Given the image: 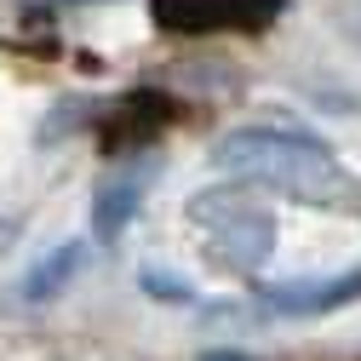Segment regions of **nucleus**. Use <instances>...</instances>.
I'll list each match as a JSON object with an SVG mask.
<instances>
[{"label":"nucleus","mask_w":361,"mask_h":361,"mask_svg":"<svg viewBox=\"0 0 361 361\" xmlns=\"http://www.w3.org/2000/svg\"><path fill=\"white\" fill-rule=\"evenodd\" d=\"M201 361H258V355H247V350H207Z\"/></svg>","instance_id":"obj_10"},{"label":"nucleus","mask_w":361,"mask_h":361,"mask_svg":"<svg viewBox=\"0 0 361 361\" xmlns=\"http://www.w3.org/2000/svg\"><path fill=\"white\" fill-rule=\"evenodd\" d=\"M190 218L207 224V247L224 269H235V276H252V269L269 264L276 252V218L264 207H247L235 201L230 190H207L201 201H190Z\"/></svg>","instance_id":"obj_2"},{"label":"nucleus","mask_w":361,"mask_h":361,"mask_svg":"<svg viewBox=\"0 0 361 361\" xmlns=\"http://www.w3.org/2000/svg\"><path fill=\"white\" fill-rule=\"evenodd\" d=\"M23 6H52V12H63V6H104V0H23Z\"/></svg>","instance_id":"obj_9"},{"label":"nucleus","mask_w":361,"mask_h":361,"mask_svg":"<svg viewBox=\"0 0 361 361\" xmlns=\"http://www.w3.org/2000/svg\"><path fill=\"white\" fill-rule=\"evenodd\" d=\"M166 121H172V109H166L161 92L121 98V104H115V121H104V144H115V149H144Z\"/></svg>","instance_id":"obj_5"},{"label":"nucleus","mask_w":361,"mask_h":361,"mask_svg":"<svg viewBox=\"0 0 361 361\" xmlns=\"http://www.w3.org/2000/svg\"><path fill=\"white\" fill-rule=\"evenodd\" d=\"M361 298V269H344V276L327 281H281V287H264V304L276 315H327L338 304Z\"/></svg>","instance_id":"obj_4"},{"label":"nucleus","mask_w":361,"mask_h":361,"mask_svg":"<svg viewBox=\"0 0 361 361\" xmlns=\"http://www.w3.org/2000/svg\"><path fill=\"white\" fill-rule=\"evenodd\" d=\"M212 166L230 172L235 184H264L298 201H338L344 190V166L327 155L322 138L310 132H287V126H235L224 132Z\"/></svg>","instance_id":"obj_1"},{"label":"nucleus","mask_w":361,"mask_h":361,"mask_svg":"<svg viewBox=\"0 0 361 361\" xmlns=\"http://www.w3.org/2000/svg\"><path fill=\"white\" fill-rule=\"evenodd\" d=\"M138 201H144V184L132 172L98 184V195H92V230H98V241H121V230L138 218Z\"/></svg>","instance_id":"obj_7"},{"label":"nucleus","mask_w":361,"mask_h":361,"mask_svg":"<svg viewBox=\"0 0 361 361\" xmlns=\"http://www.w3.org/2000/svg\"><path fill=\"white\" fill-rule=\"evenodd\" d=\"M80 269H86V241H58V247L23 276L18 293H23V304H47V298H58V293L80 276Z\"/></svg>","instance_id":"obj_6"},{"label":"nucleus","mask_w":361,"mask_h":361,"mask_svg":"<svg viewBox=\"0 0 361 361\" xmlns=\"http://www.w3.org/2000/svg\"><path fill=\"white\" fill-rule=\"evenodd\" d=\"M144 293H155V298H166V304H184V298H190V287L172 281V276H161V269H144Z\"/></svg>","instance_id":"obj_8"},{"label":"nucleus","mask_w":361,"mask_h":361,"mask_svg":"<svg viewBox=\"0 0 361 361\" xmlns=\"http://www.w3.org/2000/svg\"><path fill=\"white\" fill-rule=\"evenodd\" d=\"M149 12L166 35H252L276 23L287 0H149Z\"/></svg>","instance_id":"obj_3"}]
</instances>
